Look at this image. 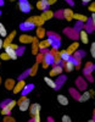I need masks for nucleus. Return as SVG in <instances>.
Returning <instances> with one entry per match:
<instances>
[{
    "instance_id": "nucleus-33",
    "label": "nucleus",
    "mask_w": 95,
    "mask_h": 122,
    "mask_svg": "<svg viewBox=\"0 0 95 122\" xmlns=\"http://www.w3.org/2000/svg\"><path fill=\"white\" fill-rule=\"evenodd\" d=\"M33 84H26L25 89H23V95H26L27 93H29V92H32V89H33Z\"/></svg>"
},
{
    "instance_id": "nucleus-39",
    "label": "nucleus",
    "mask_w": 95,
    "mask_h": 122,
    "mask_svg": "<svg viewBox=\"0 0 95 122\" xmlns=\"http://www.w3.org/2000/svg\"><path fill=\"white\" fill-rule=\"evenodd\" d=\"M44 61V55L43 54H38L37 55V62H43Z\"/></svg>"
},
{
    "instance_id": "nucleus-31",
    "label": "nucleus",
    "mask_w": 95,
    "mask_h": 122,
    "mask_svg": "<svg viewBox=\"0 0 95 122\" xmlns=\"http://www.w3.org/2000/svg\"><path fill=\"white\" fill-rule=\"evenodd\" d=\"M0 36H1L3 38L7 37V30H6V28H5V26L3 23H0Z\"/></svg>"
},
{
    "instance_id": "nucleus-49",
    "label": "nucleus",
    "mask_w": 95,
    "mask_h": 122,
    "mask_svg": "<svg viewBox=\"0 0 95 122\" xmlns=\"http://www.w3.org/2000/svg\"><path fill=\"white\" fill-rule=\"evenodd\" d=\"M0 5H3V1H1V0H0Z\"/></svg>"
},
{
    "instance_id": "nucleus-15",
    "label": "nucleus",
    "mask_w": 95,
    "mask_h": 122,
    "mask_svg": "<svg viewBox=\"0 0 95 122\" xmlns=\"http://www.w3.org/2000/svg\"><path fill=\"white\" fill-rule=\"evenodd\" d=\"M78 48H79V43L78 42H73L67 49H66V51L68 53V54H71V55H73L77 50H78Z\"/></svg>"
},
{
    "instance_id": "nucleus-20",
    "label": "nucleus",
    "mask_w": 95,
    "mask_h": 122,
    "mask_svg": "<svg viewBox=\"0 0 95 122\" xmlns=\"http://www.w3.org/2000/svg\"><path fill=\"white\" fill-rule=\"evenodd\" d=\"M73 20H77L78 22H82V23H87L89 21L88 17L82 15V14H75V15H73Z\"/></svg>"
},
{
    "instance_id": "nucleus-17",
    "label": "nucleus",
    "mask_w": 95,
    "mask_h": 122,
    "mask_svg": "<svg viewBox=\"0 0 95 122\" xmlns=\"http://www.w3.org/2000/svg\"><path fill=\"white\" fill-rule=\"evenodd\" d=\"M79 39L82 40V43H84V44H88L89 43V36H88L85 29H82L80 32H79Z\"/></svg>"
},
{
    "instance_id": "nucleus-6",
    "label": "nucleus",
    "mask_w": 95,
    "mask_h": 122,
    "mask_svg": "<svg viewBox=\"0 0 95 122\" xmlns=\"http://www.w3.org/2000/svg\"><path fill=\"white\" fill-rule=\"evenodd\" d=\"M25 87H26V82L23 79H20L18 82L15 84V87H14V89H12V92L15 94H18V93H22L23 92V89H25Z\"/></svg>"
},
{
    "instance_id": "nucleus-40",
    "label": "nucleus",
    "mask_w": 95,
    "mask_h": 122,
    "mask_svg": "<svg viewBox=\"0 0 95 122\" xmlns=\"http://www.w3.org/2000/svg\"><path fill=\"white\" fill-rule=\"evenodd\" d=\"M73 55H75V59H77V60H80V59H82V55H83V53H80V51H78V50H77V51H76L75 54H73Z\"/></svg>"
},
{
    "instance_id": "nucleus-11",
    "label": "nucleus",
    "mask_w": 95,
    "mask_h": 122,
    "mask_svg": "<svg viewBox=\"0 0 95 122\" xmlns=\"http://www.w3.org/2000/svg\"><path fill=\"white\" fill-rule=\"evenodd\" d=\"M5 51L9 54V56H10V59H11V60H16V59H17V51H18V50L14 49V48L11 46V44L7 45V46H5Z\"/></svg>"
},
{
    "instance_id": "nucleus-8",
    "label": "nucleus",
    "mask_w": 95,
    "mask_h": 122,
    "mask_svg": "<svg viewBox=\"0 0 95 122\" xmlns=\"http://www.w3.org/2000/svg\"><path fill=\"white\" fill-rule=\"evenodd\" d=\"M62 72H63V66H62V65H55L54 67L50 70V77L60 76Z\"/></svg>"
},
{
    "instance_id": "nucleus-32",
    "label": "nucleus",
    "mask_w": 95,
    "mask_h": 122,
    "mask_svg": "<svg viewBox=\"0 0 95 122\" xmlns=\"http://www.w3.org/2000/svg\"><path fill=\"white\" fill-rule=\"evenodd\" d=\"M95 67L93 66V64H87V66H85V68H84V73H85V75H90V72H91V71L94 70Z\"/></svg>"
},
{
    "instance_id": "nucleus-44",
    "label": "nucleus",
    "mask_w": 95,
    "mask_h": 122,
    "mask_svg": "<svg viewBox=\"0 0 95 122\" xmlns=\"http://www.w3.org/2000/svg\"><path fill=\"white\" fill-rule=\"evenodd\" d=\"M45 1H46V4L50 6V5H54V4L57 1V0H45Z\"/></svg>"
},
{
    "instance_id": "nucleus-47",
    "label": "nucleus",
    "mask_w": 95,
    "mask_h": 122,
    "mask_svg": "<svg viewBox=\"0 0 95 122\" xmlns=\"http://www.w3.org/2000/svg\"><path fill=\"white\" fill-rule=\"evenodd\" d=\"M90 1H91V0H82V3H83V4H89Z\"/></svg>"
},
{
    "instance_id": "nucleus-53",
    "label": "nucleus",
    "mask_w": 95,
    "mask_h": 122,
    "mask_svg": "<svg viewBox=\"0 0 95 122\" xmlns=\"http://www.w3.org/2000/svg\"><path fill=\"white\" fill-rule=\"evenodd\" d=\"M94 106H95V103H94Z\"/></svg>"
},
{
    "instance_id": "nucleus-10",
    "label": "nucleus",
    "mask_w": 95,
    "mask_h": 122,
    "mask_svg": "<svg viewBox=\"0 0 95 122\" xmlns=\"http://www.w3.org/2000/svg\"><path fill=\"white\" fill-rule=\"evenodd\" d=\"M34 28H35V25L32 23L29 20H27L26 22H22L20 25V29L21 30H33Z\"/></svg>"
},
{
    "instance_id": "nucleus-48",
    "label": "nucleus",
    "mask_w": 95,
    "mask_h": 122,
    "mask_svg": "<svg viewBox=\"0 0 95 122\" xmlns=\"http://www.w3.org/2000/svg\"><path fill=\"white\" fill-rule=\"evenodd\" d=\"M89 93H90V95L93 97V95H95V90H93V89H90V90H89Z\"/></svg>"
},
{
    "instance_id": "nucleus-18",
    "label": "nucleus",
    "mask_w": 95,
    "mask_h": 122,
    "mask_svg": "<svg viewBox=\"0 0 95 122\" xmlns=\"http://www.w3.org/2000/svg\"><path fill=\"white\" fill-rule=\"evenodd\" d=\"M15 36H16V30H12V32L10 33V34H7L6 39L4 40V48H5V46H7V45H10V44L12 43V40H14Z\"/></svg>"
},
{
    "instance_id": "nucleus-26",
    "label": "nucleus",
    "mask_w": 95,
    "mask_h": 122,
    "mask_svg": "<svg viewBox=\"0 0 95 122\" xmlns=\"http://www.w3.org/2000/svg\"><path fill=\"white\" fill-rule=\"evenodd\" d=\"M38 68H39V65H38V62H35L33 66H32V68L28 71V76H35L37 75V72H38Z\"/></svg>"
},
{
    "instance_id": "nucleus-42",
    "label": "nucleus",
    "mask_w": 95,
    "mask_h": 122,
    "mask_svg": "<svg viewBox=\"0 0 95 122\" xmlns=\"http://www.w3.org/2000/svg\"><path fill=\"white\" fill-rule=\"evenodd\" d=\"M32 122H40V115H35V116H33V118L30 120Z\"/></svg>"
},
{
    "instance_id": "nucleus-23",
    "label": "nucleus",
    "mask_w": 95,
    "mask_h": 122,
    "mask_svg": "<svg viewBox=\"0 0 95 122\" xmlns=\"http://www.w3.org/2000/svg\"><path fill=\"white\" fill-rule=\"evenodd\" d=\"M35 30H37V37L39 39H44V37L46 36V29L43 28V26H41V27H37Z\"/></svg>"
},
{
    "instance_id": "nucleus-2",
    "label": "nucleus",
    "mask_w": 95,
    "mask_h": 122,
    "mask_svg": "<svg viewBox=\"0 0 95 122\" xmlns=\"http://www.w3.org/2000/svg\"><path fill=\"white\" fill-rule=\"evenodd\" d=\"M18 7L25 14L32 11V5L28 3V0H18Z\"/></svg>"
},
{
    "instance_id": "nucleus-19",
    "label": "nucleus",
    "mask_w": 95,
    "mask_h": 122,
    "mask_svg": "<svg viewBox=\"0 0 95 122\" xmlns=\"http://www.w3.org/2000/svg\"><path fill=\"white\" fill-rule=\"evenodd\" d=\"M90 98H91V95L89 93V90H84L83 93L78 97V100L80 101V103H84V101H88Z\"/></svg>"
},
{
    "instance_id": "nucleus-29",
    "label": "nucleus",
    "mask_w": 95,
    "mask_h": 122,
    "mask_svg": "<svg viewBox=\"0 0 95 122\" xmlns=\"http://www.w3.org/2000/svg\"><path fill=\"white\" fill-rule=\"evenodd\" d=\"M61 62H62V60H61L60 54H59V51H57V53L54 54V65H61Z\"/></svg>"
},
{
    "instance_id": "nucleus-3",
    "label": "nucleus",
    "mask_w": 95,
    "mask_h": 122,
    "mask_svg": "<svg viewBox=\"0 0 95 122\" xmlns=\"http://www.w3.org/2000/svg\"><path fill=\"white\" fill-rule=\"evenodd\" d=\"M62 66H63V71H66V72H72V71L75 70V67H76V64H75V59H73V57H71L68 61H65Z\"/></svg>"
},
{
    "instance_id": "nucleus-38",
    "label": "nucleus",
    "mask_w": 95,
    "mask_h": 122,
    "mask_svg": "<svg viewBox=\"0 0 95 122\" xmlns=\"http://www.w3.org/2000/svg\"><path fill=\"white\" fill-rule=\"evenodd\" d=\"M61 120H62V122H71V121H72V118H71L68 115H63Z\"/></svg>"
},
{
    "instance_id": "nucleus-52",
    "label": "nucleus",
    "mask_w": 95,
    "mask_h": 122,
    "mask_svg": "<svg viewBox=\"0 0 95 122\" xmlns=\"http://www.w3.org/2000/svg\"><path fill=\"white\" fill-rule=\"evenodd\" d=\"M0 15H1V11H0Z\"/></svg>"
},
{
    "instance_id": "nucleus-50",
    "label": "nucleus",
    "mask_w": 95,
    "mask_h": 122,
    "mask_svg": "<svg viewBox=\"0 0 95 122\" xmlns=\"http://www.w3.org/2000/svg\"><path fill=\"white\" fill-rule=\"evenodd\" d=\"M0 84H1V77H0Z\"/></svg>"
},
{
    "instance_id": "nucleus-16",
    "label": "nucleus",
    "mask_w": 95,
    "mask_h": 122,
    "mask_svg": "<svg viewBox=\"0 0 95 122\" xmlns=\"http://www.w3.org/2000/svg\"><path fill=\"white\" fill-rule=\"evenodd\" d=\"M41 17L44 18V21H49V20H51L52 17L55 16V14L51 11V10H45V11H41V15H40Z\"/></svg>"
},
{
    "instance_id": "nucleus-43",
    "label": "nucleus",
    "mask_w": 95,
    "mask_h": 122,
    "mask_svg": "<svg viewBox=\"0 0 95 122\" xmlns=\"http://www.w3.org/2000/svg\"><path fill=\"white\" fill-rule=\"evenodd\" d=\"M41 66H43V68L46 70V68L50 67V64H49V62H45V61H43V62H41Z\"/></svg>"
},
{
    "instance_id": "nucleus-45",
    "label": "nucleus",
    "mask_w": 95,
    "mask_h": 122,
    "mask_svg": "<svg viewBox=\"0 0 95 122\" xmlns=\"http://www.w3.org/2000/svg\"><path fill=\"white\" fill-rule=\"evenodd\" d=\"M90 20H91V23H93V26L95 27V14H93V15H91V18H90Z\"/></svg>"
},
{
    "instance_id": "nucleus-36",
    "label": "nucleus",
    "mask_w": 95,
    "mask_h": 122,
    "mask_svg": "<svg viewBox=\"0 0 95 122\" xmlns=\"http://www.w3.org/2000/svg\"><path fill=\"white\" fill-rule=\"evenodd\" d=\"M4 122H15V118L11 117L10 115H6V116L4 117Z\"/></svg>"
},
{
    "instance_id": "nucleus-12",
    "label": "nucleus",
    "mask_w": 95,
    "mask_h": 122,
    "mask_svg": "<svg viewBox=\"0 0 95 122\" xmlns=\"http://www.w3.org/2000/svg\"><path fill=\"white\" fill-rule=\"evenodd\" d=\"M32 54L33 55H38L39 54V38L35 36L34 40L32 43Z\"/></svg>"
},
{
    "instance_id": "nucleus-30",
    "label": "nucleus",
    "mask_w": 95,
    "mask_h": 122,
    "mask_svg": "<svg viewBox=\"0 0 95 122\" xmlns=\"http://www.w3.org/2000/svg\"><path fill=\"white\" fill-rule=\"evenodd\" d=\"M16 104H17V101H15V100H7L6 103L3 104V105H6L9 109H11V110H12V109L16 106Z\"/></svg>"
},
{
    "instance_id": "nucleus-37",
    "label": "nucleus",
    "mask_w": 95,
    "mask_h": 122,
    "mask_svg": "<svg viewBox=\"0 0 95 122\" xmlns=\"http://www.w3.org/2000/svg\"><path fill=\"white\" fill-rule=\"evenodd\" d=\"M78 86H79V89H82V90H84L87 88V83H83L80 79H78Z\"/></svg>"
},
{
    "instance_id": "nucleus-34",
    "label": "nucleus",
    "mask_w": 95,
    "mask_h": 122,
    "mask_svg": "<svg viewBox=\"0 0 95 122\" xmlns=\"http://www.w3.org/2000/svg\"><path fill=\"white\" fill-rule=\"evenodd\" d=\"M0 59H1V60H4V61H7V60H11V59H10V56H9V54L5 51V53H1V54H0Z\"/></svg>"
},
{
    "instance_id": "nucleus-28",
    "label": "nucleus",
    "mask_w": 95,
    "mask_h": 122,
    "mask_svg": "<svg viewBox=\"0 0 95 122\" xmlns=\"http://www.w3.org/2000/svg\"><path fill=\"white\" fill-rule=\"evenodd\" d=\"M10 114H11V109H9L6 105H3L1 106V115L6 116V115H10Z\"/></svg>"
},
{
    "instance_id": "nucleus-7",
    "label": "nucleus",
    "mask_w": 95,
    "mask_h": 122,
    "mask_svg": "<svg viewBox=\"0 0 95 122\" xmlns=\"http://www.w3.org/2000/svg\"><path fill=\"white\" fill-rule=\"evenodd\" d=\"M28 20H29L32 23H34L35 27H41V26L44 25V22H45L44 18L41 17V16H30Z\"/></svg>"
},
{
    "instance_id": "nucleus-41",
    "label": "nucleus",
    "mask_w": 95,
    "mask_h": 122,
    "mask_svg": "<svg viewBox=\"0 0 95 122\" xmlns=\"http://www.w3.org/2000/svg\"><path fill=\"white\" fill-rule=\"evenodd\" d=\"M89 11H90V12H93V14H95V1H94V3H91V4L89 5Z\"/></svg>"
},
{
    "instance_id": "nucleus-9",
    "label": "nucleus",
    "mask_w": 95,
    "mask_h": 122,
    "mask_svg": "<svg viewBox=\"0 0 95 122\" xmlns=\"http://www.w3.org/2000/svg\"><path fill=\"white\" fill-rule=\"evenodd\" d=\"M18 40H20V43H22V44H32L34 40V37H32L29 34H21Z\"/></svg>"
},
{
    "instance_id": "nucleus-27",
    "label": "nucleus",
    "mask_w": 95,
    "mask_h": 122,
    "mask_svg": "<svg viewBox=\"0 0 95 122\" xmlns=\"http://www.w3.org/2000/svg\"><path fill=\"white\" fill-rule=\"evenodd\" d=\"M44 61H45V62H49L50 65L54 64V54H51V53L44 54Z\"/></svg>"
},
{
    "instance_id": "nucleus-14",
    "label": "nucleus",
    "mask_w": 95,
    "mask_h": 122,
    "mask_svg": "<svg viewBox=\"0 0 95 122\" xmlns=\"http://www.w3.org/2000/svg\"><path fill=\"white\" fill-rule=\"evenodd\" d=\"M44 82H45L50 88H52V89H59V84L56 83V81H54V79L50 78V77H44Z\"/></svg>"
},
{
    "instance_id": "nucleus-22",
    "label": "nucleus",
    "mask_w": 95,
    "mask_h": 122,
    "mask_svg": "<svg viewBox=\"0 0 95 122\" xmlns=\"http://www.w3.org/2000/svg\"><path fill=\"white\" fill-rule=\"evenodd\" d=\"M57 101L60 105H63V106H67L68 105V98L63 94H59L57 95Z\"/></svg>"
},
{
    "instance_id": "nucleus-51",
    "label": "nucleus",
    "mask_w": 95,
    "mask_h": 122,
    "mask_svg": "<svg viewBox=\"0 0 95 122\" xmlns=\"http://www.w3.org/2000/svg\"><path fill=\"white\" fill-rule=\"evenodd\" d=\"M10 1H15V0H10Z\"/></svg>"
},
{
    "instance_id": "nucleus-5",
    "label": "nucleus",
    "mask_w": 95,
    "mask_h": 122,
    "mask_svg": "<svg viewBox=\"0 0 95 122\" xmlns=\"http://www.w3.org/2000/svg\"><path fill=\"white\" fill-rule=\"evenodd\" d=\"M40 110H41V106H40V104H30L29 105V114H30V116L33 117V116H35V115H40Z\"/></svg>"
},
{
    "instance_id": "nucleus-24",
    "label": "nucleus",
    "mask_w": 95,
    "mask_h": 122,
    "mask_svg": "<svg viewBox=\"0 0 95 122\" xmlns=\"http://www.w3.org/2000/svg\"><path fill=\"white\" fill-rule=\"evenodd\" d=\"M15 84H16V81L12 79V78H9V79L5 81V88L7 90H12L14 87H15Z\"/></svg>"
},
{
    "instance_id": "nucleus-25",
    "label": "nucleus",
    "mask_w": 95,
    "mask_h": 122,
    "mask_svg": "<svg viewBox=\"0 0 95 122\" xmlns=\"http://www.w3.org/2000/svg\"><path fill=\"white\" fill-rule=\"evenodd\" d=\"M59 54H60V57H61V60H62V62H65V61H68V60L72 57V55L68 54L66 50H61V51H59Z\"/></svg>"
},
{
    "instance_id": "nucleus-21",
    "label": "nucleus",
    "mask_w": 95,
    "mask_h": 122,
    "mask_svg": "<svg viewBox=\"0 0 95 122\" xmlns=\"http://www.w3.org/2000/svg\"><path fill=\"white\" fill-rule=\"evenodd\" d=\"M49 5L46 4L45 0H38L37 1V9L40 10V11H45V10H48Z\"/></svg>"
},
{
    "instance_id": "nucleus-35",
    "label": "nucleus",
    "mask_w": 95,
    "mask_h": 122,
    "mask_svg": "<svg viewBox=\"0 0 95 122\" xmlns=\"http://www.w3.org/2000/svg\"><path fill=\"white\" fill-rule=\"evenodd\" d=\"M90 54H91V56L95 59V42L91 43V45H90Z\"/></svg>"
},
{
    "instance_id": "nucleus-4",
    "label": "nucleus",
    "mask_w": 95,
    "mask_h": 122,
    "mask_svg": "<svg viewBox=\"0 0 95 122\" xmlns=\"http://www.w3.org/2000/svg\"><path fill=\"white\" fill-rule=\"evenodd\" d=\"M51 46H52V43H51L50 38L43 39V40H40V42H39V50H41V51H46V49H49Z\"/></svg>"
},
{
    "instance_id": "nucleus-46",
    "label": "nucleus",
    "mask_w": 95,
    "mask_h": 122,
    "mask_svg": "<svg viewBox=\"0 0 95 122\" xmlns=\"http://www.w3.org/2000/svg\"><path fill=\"white\" fill-rule=\"evenodd\" d=\"M4 48V40L3 39H0V50H1Z\"/></svg>"
},
{
    "instance_id": "nucleus-13",
    "label": "nucleus",
    "mask_w": 95,
    "mask_h": 122,
    "mask_svg": "<svg viewBox=\"0 0 95 122\" xmlns=\"http://www.w3.org/2000/svg\"><path fill=\"white\" fill-rule=\"evenodd\" d=\"M73 15H75V12L72 11V9L62 10V16H63V18H66L67 21H72V20H73Z\"/></svg>"
},
{
    "instance_id": "nucleus-1",
    "label": "nucleus",
    "mask_w": 95,
    "mask_h": 122,
    "mask_svg": "<svg viewBox=\"0 0 95 122\" xmlns=\"http://www.w3.org/2000/svg\"><path fill=\"white\" fill-rule=\"evenodd\" d=\"M17 105H18V109L22 111H27L29 110V105H30V101H29V98H27L26 95H22L18 100H17Z\"/></svg>"
}]
</instances>
